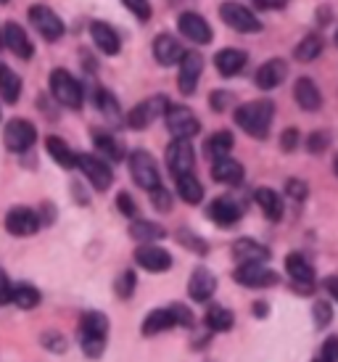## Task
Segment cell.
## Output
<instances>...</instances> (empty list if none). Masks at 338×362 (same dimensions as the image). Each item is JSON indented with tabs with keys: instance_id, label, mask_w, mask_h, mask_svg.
<instances>
[{
	"instance_id": "836d02e7",
	"label": "cell",
	"mask_w": 338,
	"mask_h": 362,
	"mask_svg": "<svg viewBox=\"0 0 338 362\" xmlns=\"http://www.w3.org/2000/svg\"><path fill=\"white\" fill-rule=\"evenodd\" d=\"M233 132L228 130H219L214 132L209 141L204 143V153H206V159H222V156H230V151H233Z\"/></svg>"
},
{
	"instance_id": "8fae6325",
	"label": "cell",
	"mask_w": 338,
	"mask_h": 362,
	"mask_svg": "<svg viewBox=\"0 0 338 362\" xmlns=\"http://www.w3.org/2000/svg\"><path fill=\"white\" fill-rule=\"evenodd\" d=\"M193 164H196V151H193V143L188 138H175V141L169 143L167 167L175 177L193 172Z\"/></svg>"
},
{
	"instance_id": "60d3db41",
	"label": "cell",
	"mask_w": 338,
	"mask_h": 362,
	"mask_svg": "<svg viewBox=\"0 0 338 362\" xmlns=\"http://www.w3.org/2000/svg\"><path fill=\"white\" fill-rule=\"evenodd\" d=\"M42 346L45 349H50L53 354H64L66 352V339L61 336V333H56V331H48V333H42Z\"/></svg>"
},
{
	"instance_id": "6125c7cd",
	"label": "cell",
	"mask_w": 338,
	"mask_h": 362,
	"mask_svg": "<svg viewBox=\"0 0 338 362\" xmlns=\"http://www.w3.org/2000/svg\"><path fill=\"white\" fill-rule=\"evenodd\" d=\"M336 45H338V32H336Z\"/></svg>"
},
{
	"instance_id": "e0dca14e",
	"label": "cell",
	"mask_w": 338,
	"mask_h": 362,
	"mask_svg": "<svg viewBox=\"0 0 338 362\" xmlns=\"http://www.w3.org/2000/svg\"><path fill=\"white\" fill-rule=\"evenodd\" d=\"M286 77H289V64L283 59H269L257 69L254 82H257L259 90H275L278 85H283Z\"/></svg>"
},
{
	"instance_id": "d4e9b609",
	"label": "cell",
	"mask_w": 338,
	"mask_h": 362,
	"mask_svg": "<svg viewBox=\"0 0 338 362\" xmlns=\"http://www.w3.org/2000/svg\"><path fill=\"white\" fill-rule=\"evenodd\" d=\"M243 164L235 159H230V156H222V159H214L211 161V177L222 185H238L243 180Z\"/></svg>"
},
{
	"instance_id": "83f0119b",
	"label": "cell",
	"mask_w": 338,
	"mask_h": 362,
	"mask_svg": "<svg viewBox=\"0 0 338 362\" xmlns=\"http://www.w3.org/2000/svg\"><path fill=\"white\" fill-rule=\"evenodd\" d=\"M177 325V317H175V310H172V304L169 307H161V310H153L143 320V336H159V333L169 331V328H175Z\"/></svg>"
},
{
	"instance_id": "f35d334b",
	"label": "cell",
	"mask_w": 338,
	"mask_h": 362,
	"mask_svg": "<svg viewBox=\"0 0 338 362\" xmlns=\"http://www.w3.org/2000/svg\"><path fill=\"white\" fill-rule=\"evenodd\" d=\"M95 106H98V111L106 119H111V122L122 119V109H120V103H117V98H114V93L100 88V90L95 93Z\"/></svg>"
},
{
	"instance_id": "30bf717a",
	"label": "cell",
	"mask_w": 338,
	"mask_h": 362,
	"mask_svg": "<svg viewBox=\"0 0 338 362\" xmlns=\"http://www.w3.org/2000/svg\"><path fill=\"white\" fill-rule=\"evenodd\" d=\"M233 278L246 288H269L278 283V272L269 270L264 262H249V264H238Z\"/></svg>"
},
{
	"instance_id": "7402d4cb",
	"label": "cell",
	"mask_w": 338,
	"mask_h": 362,
	"mask_svg": "<svg viewBox=\"0 0 338 362\" xmlns=\"http://www.w3.org/2000/svg\"><path fill=\"white\" fill-rule=\"evenodd\" d=\"M90 37L95 42V48H98L100 53H106V56H117L122 48L120 35H117L114 27H109L106 21H93V24H90Z\"/></svg>"
},
{
	"instance_id": "52a82bcc",
	"label": "cell",
	"mask_w": 338,
	"mask_h": 362,
	"mask_svg": "<svg viewBox=\"0 0 338 362\" xmlns=\"http://www.w3.org/2000/svg\"><path fill=\"white\" fill-rule=\"evenodd\" d=\"M167 106L169 103L164 95H153L148 101H140L138 106H132V109L127 111V119L124 122H127L129 130H146V127L153 124L156 117H164Z\"/></svg>"
},
{
	"instance_id": "ee69618b",
	"label": "cell",
	"mask_w": 338,
	"mask_h": 362,
	"mask_svg": "<svg viewBox=\"0 0 338 362\" xmlns=\"http://www.w3.org/2000/svg\"><path fill=\"white\" fill-rule=\"evenodd\" d=\"M151 193V204L156 206L159 211H172V193L167 191V188H161V185H156Z\"/></svg>"
},
{
	"instance_id": "f1b7e54d",
	"label": "cell",
	"mask_w": 338,
	"mask_h": 362,
	"mask_svg": "<svg viewBox=\"0 0 338 362\" xmlns=\"http://www.w3.org/2000/svg\"><path fill=\"white\" fill-rule=\"evenodd\" d=\"M254 202L259 204L262 214H264L269 222H278L280 217H283V199H280V193H275L272 188H259V191L254 193Z\"/></svg>"
},
{
	"instance_id": "d6986e66",
	"label": "cell",
	"mask_w": 338,
	"mask_h": 362,
	"mask_svg": "<svg viewBox=\"0 0 338 362\" xmlns=\"http://www.w3.org/2000/svg\"><path fill=\"white\" fill-rule=\"evenodd\" d=\"M214 291H217V278H214V272L206 270V267H196L188 281L190 299H193V302H209L211 296H214Z\"/></svg>"
},
{
	"instance_id": "94428289",
	"label": "cell",
	"mask_w": 338,
	"mask_h": 362,
	"mask_svg": "<svg viewBox=\"0 0 338 362\" xmlns=\"http://www.w3.org/2000/svg\"><path fill=\"white\" fill-rule=\"evenodd\" d=\"M0 45H3V32H0Z\"/></svg>"
},
{
	"instance_id": "d6a6232c",
	"label": "cell",
	"mask_w": 338,
	"mask_h": 362,
	"mask_svg": "<svg viewBox=\"0 0 338 362\" xmlns=\"http://www.w3.org/2000/svg\"><path fill=\"white\" fill-rule=\"evenodd\" d=\"M21 95V80L19 74L6 66V64H0V98L6 103H16Z\"/></svg>"
},
{
	"instance_id": "bcb514c9",
	"label": "cell",
	"mask_w": 338,
	"mask_h": 362,
	"mask_svg": "<svg viewBox=\"0 0 338 362\" xmlns=\"http://www.w3.org/2000/svg\"><path fill=\"white\" fill-rule=\"evenodd\" d=\"M325 148H328V132H312L307 138V151L322 153Z\"/></svg>"
},
{
	"instance_id": "ffe728a7",
	"label": "cell",
	"mask_w": 338,
	"mask_h": 362,
	"mask_svg": "<svg viewBox=\"0 0 338 362\" xmlns=\"http://www.w3.org/2000/svg\"><path fill=\"white\" fill-rule=\"evenodd\" d=\"M3 45H6L13 56H19L21 61H30L32 53H35L32 40L27 37V32L21 30L19 24H13V21H8V24L3 27Z\"/></svg>"
},
{
	"instance_id": "4dcf8cb0",
	"label": "cell",
	"mask_w": 338,
	"mask_h": 362,
	"mask_svg": "<svg viewBox=\"0 0 338 362\" xmlns=\"http://www.w3.org/2000/svg\"><path fill=\"white\" fill-rule=\"evenodd\" d=\"M45 148H48L50 159L56 161L59 167H64V170H74V167H77V153L71 151L69 146L61 141L59 135H50V138H45Z\"/></svg>"
},
{
	"instance_id": "7a4b0ae2",
	"label": "cell",
	"mask_w": 338,
	"mask_h": 362,
	"mask_svg": "<svg viewBox=\"0 0 338 362\" xmlns=\"http://www.w3.org/2000/svg\"><path fill=\"white\" fill-rule=\"evenodd\" d=\"M109 341V317L103 312H85L80 317V346L90 360H98Z\"/></svg>"
},
{
	"instance_id": "9c48e42d",
	"label": "cell",
	"mask_w": 338,
	"mask_h": 362,
	"mask_svg": "<svg viewBox=\"0 0 338 362\" xmlns=\"http://www.w3.org/2000/svg\"><path fill=\"white\" fill-rule=\"evenodd\" d=\"M164 122H167V130L172 132L175 138H188L190 141V138L199 135V130H201L199 117L190 109H185V106H167Z\"/></svg>"
},
{
	"instance_id": "603a6c76",
	"label": "cell",
	"mask_w": 338,
	"mask_h": 362,
	"mask_svg": "<svg viewBox=\"0 0 338 362\" xmlns=\"http://www.w3.org/2000/svg\"><path fill=\"white\" fill-rule=\"evenodd\" d=\"M182 56H185V51H182V45L177 42V37H172V35H156V40H153V59L159 61L161 66H175V64H180Z\"/></svg>"
},
{
	"instance_id": "4fadbf2b",
	"label": "cell",
	"mask_w": 338,
	"mask_h": 362,
	"mask_svg": "<svg viewBox=\"0 0 338 362\" xmlns=\"http://www.w3.org/2000/svg\"><path fill=\"white\" fill-rule=\"evenodd\" d=\"M30 21L45 40H59V37H64V21L56 16V11L42 6V3L30 8Z\"/></svg>"
},
{
	"instance_id": "484cf974",
	"label": "cell",
	"mask_w": 338,
	"mask_h": 362,
	"mask_svg": "<svg viewBox=\"0 0 338 362\" xmlns=\"http://www.w3.org/2000/svg\"><path fill=\"white\" fill-rule=\"evenodd\" d=\"M233 259L238 264H249V262H267L269 259V249L262 246L254 238H238L233 243Z\"/></svg>"
},
{
	"instance_id": "2e32d148",
	"label": "cell",
	"mask_w": 338,
	"mask_h": 362,
	"mask_svg": "<svg viewBox=\"0 0 338 362\" xmlns=\"http://www.w3.org/2000/svg\"><path fill=\"white\" fill-rule=\"evenodd\" d=\"M177 30L182 37H188L190 42H196V45H206L211 42V27L206 24V19L201 16V13H180L177 19Z\"/></svg>"
},
{
	"instance_id": "277c9868",
	"label": "cell",
	"mask_w": 338,
	"mask_h": 362,
	"mask_svg": "<svg viewBox=\"0 0 338 362\" xmlns=\"http://www.w3.org/2000/svg\"><path fill=\"white\" fill-rule=\"evenodd\" d=\"M77 167L82 170L85 180L95 188V191H109L114 182V170L106 159L93 156V153H77Z\"/></svg>"
},
{
	"instance_id": "ba28073f",
	"label": "cell",
	"mask_w": 338,
	"mask_h": 362,
	"mask_svg": "<svg viewBox=\"0 0 338 362\" xmlns=\"http://www.w3.org/2000/svg\"><path fill=\"white\" fill-rule=\"evenodd\" d=\"M37 141V130H35V124L27 119H11L6 124V130H3V143H6V148L13 153H24L30 151L32 146Z\"/></svg>"
},
{
	"instance_id": "6f0895ef",
	"label": "cell",
	"mask_w": 338,
	"mask_h": 362,
	"mask_svg": "<svg viewBox=\"0 0 338 362\" xmlns=\"http://www.w3.org/2000/svg\"><path fill=\"white\" fill-rule=\"evenodd\" d=\"M267 304H264V302H257V304H254V315H257V317H267Z\"/></svg>"
},
{
	"instance_id": "f546056e",
	"label": "cell",
	"mask_w": 338,
	"mask_h": 362,
	"mask_svg": "<svg viewBox=\"0 0 338 362\" xmlns=\"http://www.w3.org/2000/svg\"><path fill=\"white\" fill-rule=\"evenodd\" d=\"M204 325H206V331L209 333H228L233 325H235V315L228 310V307H209L206 315H204Z\"/></svg>"
},
{
	"instance_id": "be15d7a7",
	"label": "cell",
	"mask_w": 338,
	"mask_h": 362,
	"mask_svg": "<svg viewBox=\"0 0 338 362\" xmlns=\"http://www.w3.org/2000/svg\"><path fill=\"white\" fill-rule=\"evenodd\" d=\"M315 362H322V360H315Z\"/></svg>"
},
{
	"instance_id": "cb8c5ba5",
	"label": "cell",
	"mask_w": 338,
	"mask_h": 362,
	"mask_svg": "<svg viewBox=\"0 0 338 362\" xmlns=\"http://www.w3.org/2000/svg\"><path fill=\"white\" fill-rule=\"evenodd\" d=\"M246 61H249L246 51H238V48H222V51L214 56V66H217V71L222 74V77H235V74L243 71Z\"/></svg>"
},
{
	"instance_id": "11a10c76",
	"label": "cell",
	"mask_w": 338,
	"mask_h": 362,
	"mask_svg": "<svg viewBox=\"0 0 338 362\" xmlns=\"http://www.w3.org/2000/svg\"><path fill=\"white\" fill-rule=\"evenodd\" d=\"M254 6H257V8H264V11H272V8H283L286 0H254Z\"/></svg>"
},
{
	"instance_id": "5b68a950",
	"label": "cell",
	"mask_w": 338,
	"mask_h": 362,
	"mask_svg": "<svg viewBox=\"0 0 338 362\" xmlns=\"http://www.w3.org/2000/svg\"><path fill=\"white\" fill-rule=\"evenodd\" d=\"M219 16H222V21L228 24L230 30L243 32V35H251V32L262 30V21H259V16H254V11L246 8L243 3H235V0L222 3V6H219Z\"/></svg>"
},
{
	"instance_id": "8d00e7d4",
	"label": "cell",
	"mask_w": 338,
	"mask_h": 362,
	"mask_svg": "<svg viewBox=\"0 0 338 362\" xmlns=\"http://www.w3.org/2000/svg\"><path fill=\"white\" fill-rule=\"evenodd\" d=\"M40 291L32 286V283H19V286H13V291H11V302L16 304L19 310H35L37 304H40Z\"/></svg>"
},
{
	"instance_id": "9f6ffc18",
	"label": "cell",
	"mask_w": 338,
	"mask_h": 362,
	"mask_svg": "<svg viewBox=\"0 0 338 362\" xmlns=\"http://www.w3.org/2000/svg\"><path fill=\"white\" fill-rule=\"evenodd\" d=\"M325 288H328V293L338 302V278H336V275H330V278H325Z\"/></svg>"
},
{
	"instance_id": "f5cc1de1",
	"label": "cell",
	"mask_w": 338,
	"mask_h": 362,
	"mask_svg": "<svg viewBox=\"0 0 338 362\" xmlns=\"http://www.w3.org/2000/svg\"><path fill=\"white\" fill-rule=\"evenodd\" d=\"M296 146H298V130L291 127V130H286L280 135V148H283V151H289V153L296 151Z\"/></svg>"
},
{
	"instance_id": "c3c4849f",
	"label": "cell",
	"mask_w": 338,
	"mask_h": 362,
	"mask_svg": "<svg viewBox=\"0 0 338 362\" xmlns=\"http://www.w3.org/2000/svg\"><path fill=\"white\" fill-rule=\"evenodd\" d=\"M286 193H289L291 199H293V202H304V199H307V185H304V182L301 180H296V177H293V180H289L286 182Z\"/></svg>"
},
{
	"instance_id": "1f68e13d",
	"label": "cell",
	"mask_w": 338,
	"mask_h": 362,
	"mask_svg": "<svg viewBox=\"0 0 338 362\" xmlns=\"http://www.w3.org/2000/svg\"><path fill=\"white\" fill-rule=\"evenodd\" d=\"M93 143H95V148H98L100 159H106V161H122L124 159V148H122L120 141H117L114 135H109V132L95 130L93 132Z\"/></svg>"
},
{
	"instance_id": "e575fe53",
	"label": "cell",
	"mask_w": 338,
	"mask_h": 362,
	"mask_svg": "<svg viewBox=\"0 0 338 362\" xmlns=\"http://www.w3.org/2000/svg\"><path fill=\"white\" fill-rule=\"evenodd\" d=\"M129 235H132L138 243H156L167 235V230H164L161 225H156V222L135 220L132 222V228H129Z\"/></svg>"
},
{
	"instance_id": "3957f363",
	"label": "cell",
	"mask_w": 338,
	"mask_h": 362,
	"mask_svg": "<svg viewBox=\"0 0 338 362\" xmlns=\"http://www.w3.org/2000/svg\"><path fill=\"white\" fill-rule=\"evenodd\" d=\"M50 93H53V98H56L61 106H66V109H80L82 101H85L80 80H74L66 69L50 71Z\"/></svg>"
},
{
	"instance_id": "f907efd6",
	"label": "cell",
	"mask_w": 338,
	"mask_h": 362,
	"mask_svg": "<svg viewBox=\"0 0 338 362\" xmlns=\"http://www.w3.org/2000/svg\"><path fill=\"white\" fill-rule=\"evenodd\" d=\"M172 310H175V317H177L180 328H193V312H190L185 304H172Z\"/></svg>"
},
{
	"instance_id": "7c38bea8",
	"label": "cell",
	"mask_w": 338,
	"mask_h": 362,
	"mask_svg": "<svg viewBox=\"0 0 338 362\" xmlns=\"http://www.w3.org/2000/svg\"><path fill=\"white\" fill-rule=\"evenodd\" d=\"M42 228L40 214L35 209H27V206H13V209L6 214V230L16 238H27V235H35V233Z\"/></svg>"
},
{
	"instance_id": "db71d44e",
	"label": "cell",
	"mask_w": 338,
	"mask_h": 362,
	"mask_svg": "<svg viewBox=\"0 0 338 362\" xmlns=\"http://www.w3.org/2000/svg\"><path fill=\"white\" fill-rule=\"evenodd\" d=\"M11 291H13V283L8 281V275L0 270V307L11 302Z\"/></svg>"
},
{
	"instance_id": "816d5d0a",
	"label": "cell",
	"mask_w": 338,
	"mask_h": 362,
	"mask_svg": "<svg viewBox=\"0 0 338 362\" xmlns=\"http://www.w3.org/2000/svg\"><path fill=\"white\" fill-rule=\"evenodd\" d=\"M322 362H338V336H328L322 344Z\"/></svg>"
},
{
	"instance_id": "6da1fadb",
	"label": "cell",
	"mask_w": 338,
	"mask_h": 362,
	"mask_svg": "<svg viewBox=\"0 0 338 362\" xmlns=\"http://www.w3.org/2000/svg\"><path fill=\"white\" fill-rule=\"evenodd\" d=\"M272 117H275V103L267 101V98L243 103V106L235 109V124H238L246 135L257 138V141H264V138L269 135Z\"/></svg>"
},
{
	"instance_id": "ab89813d",
	"label": "cell",
	"mask_w": 338,
	"mask_h": 362,
	"mask_svg": "<svg viewBox=\"0 0 338 362\" xmlns=\"http://www.w3.org/2000/svg\"><path fill=\"white\" fill-rule=\"evenodd\" d=\"M135 286H138V278H135V272L124 270L120 278H117V283H114V291H117V296H120V299H129V296L135 293Z\"/></svg>"
},
{
	"instance_id": "7dc6e473",
	"label": "cell",
	"mask_w": 338,
	"mask_h": 362,
	"mask_svg": "<svg viewBox=\"0 0 338 362\" xmlns=\"http://www.w3.org/2000/svg\"><path fill=\"white\" fill-rule=\"evenodd\" d=\"M117 206H120V211L124 214V217H135V214H138L135 199H132V196H129L127 191H122L120 196H117Z\"/></svg>"
},
{
	"instance_id": "7bdbcfd3",
	"label": "cell",
	"mask_w": 338,
	"mask_h": 362,
	"mask_svg": "<svg viewBox=\"0 0 338 362\" xmlns=\"http://www.w3.org/2000/svg\"><path fill=\"white\" fill-rule=\"evenodd\" d=\"M122 6H124L127 11H132L140 21H148L151 13H153V8H151L148 0H122Z\"/></svg>"
},
{
	"instance_id": "44dd1931",
	"label": "cell",
	"mask_w": 338,
	"mask_h": 362,
	"mask_svg": "<svg viewBox=\"0 0 338 362\" xmlns=\"http://www.w3.org/2000/svg\"><path fill=\"white\" fill-rule=\"evenodd\" d=\"M286 272L291 275L293 286L301 288V293L312 291L315 270H312V264L307 262V257H301V254H289V257H286Z\"/></svg>"
},
{
	"instance_id": "5bb4252c",
	"label": "cell",
	"mask_w": 338,
	"mask_h": 362,
	"mask_svg": "<svg viewBox=\"0 0 338 362\" xmlns=\"http://www.w3.org/2000/svg\"><path fill=\"white\" fill-rule=\"evenodd\" d=\"M201 71H204V59L201 53H185L180 59V74H177V88L182 95H193L199 88Z\"/></svg>"
},
{
	"instance_id": "9a60e30c",
	"label": "cell",
	"mask_w": 338,
	"mask_h": 362,
	"mask_svg": "<svg viewBox=\"0 0 338 362\" xmlns=\"http://www.w3.org/2000/svg\"><path fill=\"white\" fill-rule=\"evenodd\" d=\"M135 262L148 272H167L172 267V254L156 243H140L135 249Z\"/></svg>"
},
{
	"instance_id": "8992f818",
	"label": "cell",
	"mask_w": 338,
	"mask_h": 362,
	"mask_svg": "<svg viewBox=\"0 0 338 362\" xmlns=\"http://www.w3.org/2000/svg\"><path fill=\"white\" fill-rule=\"evenodd\" d=\"M129 172H132V180L138 182L143 191H153L156 185H161L159 180V167L148 151H132L129 153Z\"/></svg>"
},
{
	"instance_id": "91938a15",
	"label": "cell",
	"mask_w": 338,
	"mask_h": 362,
	"mask_svg": "<svg viewBox=\"0 0 338 362\" xmlns=\"http://www.w3.org/2000/svg\"><path fill=\"white\" fill-rule=\"evenodd\" d=\"M6 3H8V0H0V6H6Z\"/></svg>"
},
{
	"instance_id": "d590c367",
	"label": "cell",
	"mask_w": 338,
	"mask_h": 362,
	"mask_svg": "<svg viewBox=\"0 0 338 362\" xmlns=\"http://www.w3.org/2000/svg\"><path fill=\"white\" fill-rule=\"evenodd\" d=\"M177 193H180V199L185 204H190V206H196V204L204 202V185L193 177V172L177 177Z\"/></svg>"
},
{
	"instance_id": "681fc988",
	"label": "cell",
	"mask_w": 338,
	"mask_h": 362,
	"mask_svg": "<svg viewBox=\"0 0 338 362\" xmlns=\"http://www.w3.org/2000/svg\"><path fill=\"white\" fill-rule=\"evenodd\" d=\"M230 101H233V95L228 90H214L209 95V106L214 111H225L230 106Z\"/></svg>"
},
{
	"instance_id": "ac0fdd59",
	"label": "cell",
	"mask_w": 338,
	"mask_h": 362,
	"mask_svg": "<svg viewBox=\"0 0 338 362\" xmlns=\"http://www.w3.org/2000/svg\"><path fill=\"white\" fill-rule=\"evenodd\" d=\"M211 222H217L219 228H233L235 222L243 217V206L238 202H233L228 196H219L214 202L209 204V209H206Z\"/></svg>"
},
{
	"instance_id": "b9f144b4",
	"label": "cell",
	"mask_w": 338,
	"mask_h": 362,
	"mask_svg": "<svg viewBox=\"0 0 338 362\" xmlns=\"http://www.w3.org/2000/svg\"><path fill=\"white\" fill-rule=\"evenodd\" d=\"M177 238H180V243H182V246H188V249H193V252H199V254L209 252L206 241H204V238H199V235H193V233H188L185 228L177 233Z\"/></svg>"
},
{
	"instance_id": "74e56055",
	"label": "cell",
	"mask_w": 338,
	"mask_h": 362,
	"mask_svg": "<svg viewBox=\"0 0 338 362\" xmlns=\"http://www.w3.org/2000/svg\"><path fill=\"white\" fill-rule=\"evenodd\" d=\"M320 53H322V37H320V35H307V37L293 48V59L307 64V61L317 59Z\"/></svg>"
},
{
	"instance_id": "680465c9",
	"label": "cell",
	"mask_w": 338,
	"mask_h": 362,
	"mask_svg": "<svg viewBox=\"0 0 338 362\" xmlns=\"http://www.w3.org/2000/svg\"><path fill=\"white\" fill-rule=\"evenodd\" d=\"M333 170H336V175H338V156L333 159Z\"/></svg>"
},
{
	"instance_id": "4316f807",
	"label": "cell",
	"mask_w": 338,
	"mask_h": 362,
	"mask_svg": "<svg viewBox=\"0 0 338 362\" xmlns=\"http://www.w3.org/2000/svg\"><path fill=\"white\" fill-rule=\"evenodd\" d=\"M293 98H296L298 109L304 111H317L322 106V95H320V88L315 85V80L309 77H298L296 85H293Z\"/></svg>"
},
{
	"instance_id": "f6af8a7d",
	"label": "cell",
	"mask_w": 338,
	"mask_h": 362,
	"mask_svg": "<svg viewBox=\"0 0 338 362\" xmlns=\"http://www.w3.org/2000/svg\"><path fill=\"white\" fill-rule=\"evenodd\" d=\"M312 315H315V325L317 328H328V322L333 320V307L328 302H315Z\"/></svg>"
}]
</instances>
